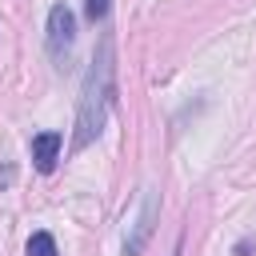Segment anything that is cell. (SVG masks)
<instances>
[{
    "label": "cell",
    "mask_w": 256,
    "mask_h": 256,
    "mask_svg": "<svg viewBox=\"0 0 256 256\" xmlns=\"http://www.w3.org/2000/svg\"><path fill=\"white\" fill-rule=\"evenodd\" d=\"M112 100H116V44H112V36H104V40H100V48H96V56H92V64H88L84 88H80L72 152H84L92 140H100Z\"/></svg>",
    "instance_id": "6da1fadb"
},
{
    "label": "cell",
    "mask_w": 256,
    "mask_h": 256,
    "mask_svg": "<svg viewBox=\"0 0 256 256\" xmlns=\"http://www.w3.org/2000/svg\"><path fill=\"white\" fill-rule=\"evenodd\" d=\"M156 224H160V192H156V188H144V192H140V204H136V212H132V220H128L124 256H140V252L148 248Z\"/></svg>",
    "instance_id": "7a4b0ae2"
},
{
    "label": "cell",
    "mask_w": 256,
    "mask_h": 256,
    "mask_svg": "<svg viewBox=\"0 0 256 256\" xmlns=\"http://www.w3.org/2000/svg\"><path fill=\"white\" fill-rule=\"evenodd\" d=\"M44 44H48L52 60H64L68 48L76 44V16H72L68 4H52L48 8V36H44Z\"/></svg>",
    "instance_id": "3957f363"
},
{
    "label": "cell",
    "mask_w": 256,
    "mask_h": 256,
    "mask_svg": "<svg viewBox=\"0 0 256 256\" xmlns=\"http://www.w3.org/2000/svg\"><path fill=\"white\" fill-rule=\"evenodd\" d=\"M60 148H64V136L60 132H36L32 136V144H28V152H32V164H36V172H56V164H60Z\"/></svg>",
    "instance_id": "277c9868"
},
{
    "label": "cell",
    "mask_w": 256,
    "mask_h": 256,
    "mask_svg": "<svg viewBox=\"0 0 256 256\" xmlns=\"http://www.w3.org/2000/svg\"><path fill=\"white\" fill-rule=\"evenodd\" d=\"M28 256H60V248H56V236L52 232H32L28 236Z\"/></svg>",
    "instance_id": "5b68a950"
},
{
    "label": "cell",
    "mask_w": 256,
    "mask_h": 256,
    "mask_svg": "<svg viewBox=\"0 0 256 256\" xmlns=\"http://www.w3.org/2000/svg\"><path fill=\"white\" fill-rule=\"evenodd\" d=\"M108 16V0H84V20L88 24H100Z\"/></svg>",
    "instance_id": "8992f818"
},
{
    "label": "cell",
    "mask_w": 256,
    "mask_h": 256,
    "mask_svg": "<svg viewBox=\"0 0 256 256\" xmlns=\"http://www.w3.org/2000/svg\"><path fill=\"white\" fill-rule=\"evenodd\" d=\"M248 252H252V240H240L236 244V256H248Z\"/></svg>",
    "instance_id": "52a82bcc"
}]
</instances>
